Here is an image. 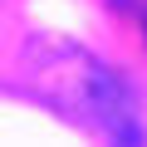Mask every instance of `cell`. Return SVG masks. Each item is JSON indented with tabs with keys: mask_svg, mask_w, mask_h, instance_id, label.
I'll return each instance as SVG.
<instances>
[{
	"mask_svg": "<svg viewBox=\"0 0 147 147\" xmlns=\"http://www.w3.org/2000/svg\"><path fill=\"white\" fill-rule=\"evenodd\" d=\"M74 74L64 69H49L54 79H64L69 88L59 93L69 113H79L84 123H93L113 147H142V127H137V108H132V93L118 84V74H108L98 59H84V54H69Z\"/></svg>",
	"mask_w": 147,
	"mask_h": 147,
	"instance_id": "cell-1",
	"label": "cell"
},
{
	"mask_svg": "<svg viewBox=\"0 0 147 147\" xmlns=\"http://www.w3.org/2000/svg\"><path fill=\"white\" fill-rule=\"evenodd\" d=\"M142 30H147V15H142Z\"/></svg>",
	"mask_w": 147,
	"mask_h": 147,
	"instance_id": "cell-2",
	"label": "cell"
}]
</instances>
